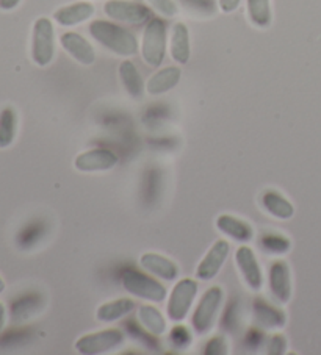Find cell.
Masks as SVG:
<instances>
[{"label": "cell", "instance_id": "6da1fadb", "mask_svg": "<svg viewBox=\"0 0 321 355\" xmlns=\"http://www.w3.org/2000/svg\"><path fill=\"white\" fill-rule=\"evenodd\" d=\"M88 32L92 40L118 57H133L140 51L137 36L116 22L96 19L90 24Z\"/></svg>", "mask_w": 321, "mask_h": 355}, {"label": "cell", "instance_id": "7a4b0ae2", "mask_svg": "<svg viewBox=\"0 0 321 355\" xmlns=\"http://www.w3.org/2000/svg\"><path fill=\"white\" fill-rule=\"evenodd\" d=\"M121 282L129 295L143 299V301L160 304L168 297L166 286L156 279V275L152 277V274H147L146 271L141 272L137 269H127L122 272Z\"/></svg>", "mask_w": 321, "mask_h": 355}, {"label": "cell", "instance_id": "3957f363", "mask_svg": "<svg viewBox=\"0 0 321 355\" xmlns=\"http://www.w3.org/2000/svg\"><path fill=\"white\" fill-rule=\"evenodd\" d=\"M166 42H168V36H166V24L158 19V17H152L147 21L143 38H141V58L149 67H160L165 61L166 55Z\"/></svg>", "mask_w": 321, "mask_h": 355}, {"label": "cell", "instance_id": "277c9868", "mask_svg": "<svg viewBox=\"0 0 321 355\" xmlns=\"http://www.w3.org/2000/svg\"><path fill=\"white\" fill-rule=\"evenodd\" d=\"M223 301L224 291L221 286H210L206 290L191 315V329L196 335H207L212 330Z\"/></svg>", "mask_w": 321, "mask_h": 355}, {"label": "cell", "instance_id": "5b68a950", "mask_svg": "<svg viewBox=\"0 0 321 355\" xmlns=\"http://www.w3.org/2000/svg\"><path fill=\"white\" fill-rule=\"evenodd\" d=\"M199 285L195 279H181L166 297V316L171 322H183L196 301Z\"/></svg>", "mask_w": 321, "mask_h": 355}, {"label": "cell", "instance_id": "8992f818", "mask_svg": "<svg viewBox=\"0 0 321 355\" xmlns=\"http://www.w3.org/2000/svg\"><path fill=\"white\" fill-rule=\"evenodd\" d=\"M32 60L36 66L46 67L55 58V27L49 17H38L32 28Z\"/></svg>", "mask_w": 321, "mask_h": 355}, {"label": "cell", "instance_id": "52a82bcc", "mask_svg": "<svg viewBox=\"0 0 321 355\" xmlns=\"http://www.w3.org/2000/svg\"><path fill=\"white\" fill-rule=\"evenodd\" d=\"M126 341V335L121 329H104L99 332L86 334L76 341V351L82 355H101L116 351Z\"/></svg>", "mask_w": 321, "mask_h": 355}, {"label": "cell", "instance_id": "ba28073f", "mask_svg": "<svg viewBox=\"0 0 321 355\" xmlns=\"http://www.w3.org/2000/svg\"><path fill=\"white\" fill-rule=\"evenodd\" d=\"M104 13L115 22L141 26L151 19V10L143 3L131 0H107L104 5Z\"/></svg>", "mask_w": 321, "mask_h": 355}, {"label": "cell", "instance_id": "9c48e42d", "mask_svg": "<svg viewBox=\"0 0 321 355\" xmlns=\"http://www.w3.org/2000/svg\"><path fill=\"white\" fill-rule=\"evenodd\" d=\"M236 265L240 271V275L251 291H261L263 288V271L261 263H258L254 249L248 244H242L236 252Z\"/></svg>", "mask_w": 321, "mask_h": 355}, {"label": "cell", "instance_id": "30bf717a", "mask_svg": "<svg viewBox=\"0 0 321 355\" xmlns=\"http://www.w3.org/2000/svg\"><path fill=\"white\" fill-rule=\"evenodd\" d=\"M231 252V244L224 238H220V240L212 244V248L207 250V254L204 255V259L199 261V265L196 268V279L202 282H210L213 280L220 274L221 269H223L224 263L229 257Z\"/></svg>", "mask_w": 321, "mask_h": 355}, {"label": "cell", "instance_id": "8fae6325", "mask_svg": "<svg viewBox=\"0 0 321 355\" xmlns=\"http://www.w3.org/2000/svg\"><path fill=\"white\" fill-rule=\"evenodd\" d=\"M268 288L270 295L277 304H288L293 295L292 272L287 261L276 260L270 265L268 271Z\"/></svg>", "mask_w": 321, "mask_h": 355}, {"label": "cell", "instance_id": "7c38bea8", "mask_svg": "<svg viewBox=\"0 0 321 355\" xmlns=\"http://www.w3.org/2000/svg\"><path fill=\"white\" fill-rule=\"evenodd\" d=\"M118 164V157L108 149H90L79 154L74 160V166L80 173H107Z\"/></svg>", "mask_w": 321, "mask_h": 355}, {"label": "cell", "instance_id": "4fadbf2b", "mask_svg": "<svg viewBox=\"0 0 321 355\" xmlns=\"http://www.w3.org/2000/svg\"><path fill=\"white\" fill-rule=\"evenodd\" d=\"M252 321L263 330H281L287 326V315L274 304L265 301L263 297H256L252 301Z\"/></svg>", "mask_w": 321, "mask_h": 355}, {"label": "cell", "instance_id": "5bb4252c", "mask_svg": "<svg viewBox=\"0 0 321 355\" xmlns=\"http://www.w3.org/2000/svg\"><path fill=\"white\" fill-rule=\"evenodd\" d=\"M215 227H217L220 234H223L229 240L240 244H248L254 240V229H252V225L248 221H245V219L227 215V213H223V215L217 218Z\"/></svg>", "mask_w": 321, "mask_h": 355}, {"label": "cell", "instance_id": "9a60e30c", "mask_svg": "<svg viewBox=\"0 0 321 355\" xmlns=\"http://www.w3.org/2000/svg\"><path fill=\"white\" fill-rule=\"evenodd\" d=\"M61 47L72 60L83 66H91L96 61V51L91 42L77 32H66L60 38Z\"/></svg>", "mask_w": 321, "mask_h": 355}, {"label": "cell", "instance_id": "2e32d148", "mask_svg": "<svg viewBox=\"0 0 321 355\" xmlns=\"http://www.w3.org/2000/svg\"><path fill=\"white\" fill-rule=\"evenodd\" d=\"M140 266L143 271L156 275L165 282H174L181 271L174 261L158 252H145L140 257Z\"/></svg>", "mask_w": 321, "mask_h": 355}, {"label": "cell", "instance_id": "e0dca14e", "mask_svg": "<svg viewBox=\"0 0 321 355\" xmlns=\"http://www.w3.org/2000/svg\"><path fill=\"white\" fill-rule=\"evenodd\" d=\"M96 13V7L88 0H83V2H76L71 5H66V7H61L54 13V21L61 27H76L90 21Z\"/></svg>", "mask_w": 321, "mask_h": 355}, {"label": "cell", "instance_id": "ac0fdd59", "mask_svg": "<svg viewBox=\"0 0 321 355\" xmlns=\"http://www.w3.org/2000/svg\"><path fill=\"white\" fill-rule=\"evenodd\" d=\"M258 202H261V207L265 213L279 219V221H288L295 216V205L277 189H265L261 198H258Z\"/></svg>", "mask_w": 321, "mask_h": 355}, {"label": "cell", "instance_id": "d6986e66", "mask_svg": "<svg viewBox=\"0 0 321 355\" xmlns=\"http://www.w3.org/2000/svg\"><path fill=\"white\" fill-rule=\"evenodd\" d=\"M182 78V69L179 66H166L158 69L146 82V93L149 96H162L174 89Z\"/></svg>", "mask_w": 321, "mask_h": 355}, {"label": "cell", "instance_id": "ffe728a7", "mask_svg": "<svg viewBox=\"0 0 321 355\" xmlns=\"http://www.w3.org/2000/svg\"><path fill=\"white\" fill-rule=\"evenodd\" d=\"M170 53L171 58L179 64H187L191 57L190 44V30L183 22H177L172 26L171 40H170Z\"/></svg>", "mask_w": 321, "mask_h": 355}, {"label": "cell", "instance_id": "44dd1931", "mask_svg": "<svg viewBox=\"0 0 321 355\" xmlns=\"http://www.w3.org/2000/svg\"><path fill=\"white\" fill-rule=\"evenodd\" d=\"M135 307H137V304L131 297L115 299V301H108L99 305V309L96 310V320L104 324L116 322L127 315H131Z\"/></svg>", "mask_w": 321, "mask_h": 355}, {"label": "cell", "instance_id": "7402d4cb", "mask_svg": "<svg viewBox=\"0 0 321 355\" xmlns=\"http://www.w3.org/2000/svg\"><path fill=\"white\" fill-rule=\"evenodd\" d=\"M120 78L127 94L132 97V99H141L146 93V83L141 77L138 67L133 64V61L124 60L120 64Z\"/></svg>", "mask_w": 321, "mask_h": 355}, {"label": "cell", "instance_id": "603a6c76", "mask_svg": "<svg viewBox=\"0 0 321 355\" xmlns=\"http://www.w3.org/2000/svg\"><path fill=\"white\" fill-rule=\"evenodd\" d=\"M137 316H138L140 326L152 336H162L166 334V330H168L166 318L162 315V311H160L156 305H151V304L141 305L138 309Z\"/></svg>", "mask_w": 321, "mask_h": 355}, {"label": "cell", "instance_id": "cb8c5ba5", "mask_svg": "<svg viewBox=\"0 0 321 355\" xmlns=\"http://www.w3.org/2000/svg\"><path fill=\"white\" fill-rule=\"evenodd\" d=\"M248 17L251 24L257 28H268L273 22L271 0H246Z\"/></svg>", "mask_w": 321, "mask_h": 355}, {"label": "cell", "instance_id": "d4e9b609", "mask_svg": "<svg viewBox=\"0 0 321 355\" xmlns=\"http://www.w3.org/2000/svg\"><path fill=\"white\" fill-rule=\"evenodd\" d=\"M17 133V113L13 107H5L0 112V149H7L15 143Z\"/></svg>", "mask_w": 321, "mask_h": 355}, {"label": "cell", "instance_id": "484cf974", "mask_svg": "<svg viewBox=\"0 0 321 355\" xmlns=\"http://www.w3.org/2000/svg\"><path fill=\"white\" fill-rule=\"evenodd\" d=\"M40 309V297L33 295H26L16 297L11 302V318L15 321L27 320L30 315H33Z\"/></svg>", "mask_w": 321, "mask_h": 355}, {"label": "cell", "instance_id": "4316f807", "mask_svg": "<svg viewBox=\"0 0 321 355\" xmlns=\"http://www.w3.org/2000/svg\"><path fill=\"white\" fill-rule=\"evenodd\" d=\"M261 248L270 255H286L292 250V241L282 234H265L261 238Z\"/></svg>", "mask_w": 321, "mask_h": 355}, {"label": "cell", "instance_id": "83f0119b", "mask_svg": "<svg viewBox=\"0 0 321 355\" xmlns=\"http://www.w3.org/2000/svg\"><path fill=\"white\" fill-rule=\"evenodd\" d=\"M182 7L195 17H208L217 11L215 0H179Z\"/></svg>", "mask_w": 321, "mask_h": 355}, {"label": "cell", "instance_id": "f1b7e54d", "mask_svg": "<svg viewBox=\"0 0 321 355\" xmlns=\"http://www.w3.org/2000/svg\"><path fill=\"white\" fill-rule=\"evenodd\" d=\"M42 234H44V229H42L41 223L32 221L19 232V235H17V244H19L21 249L32 248L35 243H38Z\"/></svg>", "mask_w": 321, "mask_h": 355}, {"label": "cell", "instance_id": "f546056e", "mask_svg": "<svg viewBox=\"0 0 321 355\" xmlns=\"http://www.w3.org/2000/svg\"><path fill=\"white\" fill-rule=\"evenodd\" d=\"M170 345L176 349H188L193 343V334L188 327H185L182 322H177L174 327L170 330L168 335Z\"/></svg>", "mask_w": 321, "mask_h": 355}, {"label": "cell", "instance_id": "4dcf8cb0", "mask_svg": "<svg viewBox=\"0 0 321 355\" xmlns=\"http://www.w3.org/2000/svg\"><path fill=\"white\" fill-rule=\"evenodd\" d=\"M229 352V345L223 335L212 336L204 346V354L206 355H226Z\"/></svg>", "mask_w": 321, "mask_h": 355}, {"label": "cell", "instance_id": "1f68e13d", "mask_svg": "<svg viewBox=\"0 0 321 355\" xmlns=\"http://www.w3.org/2000/svg\"><path fill=\"white\" fill-rule=\"evenodd\" d=\"M146 2L151 5L152 10L165 17H174L179 15V5L174 0H146Z\"/></svg>", "mask_w": 321, "mask_h": 355}, {"label": "cell", "instance_id": "d6a6232c", "mask_svg": "<svg viewBox=\"0 0 321 355\" xmlns=\"http://www.w3.org/2000/svg\"><path fill=\"white\" fill-rule=\"evenodd\" d=\"M288 343L287 338L282 334L271 335L267 341V352L270 355H282L287 352Z\"/></svg>", "mask_w": 321, "mask_h": 355}, {"label": "cell", "instance_id": "836d02e7", "mask_svg": "<svg viewBox=\"0 0 321 355\" xmlns=\"http://www.w3.org/2000/svg\"><path fill=\"white\" fill-rule=\"evenodd\" d=\"M263 343V332L261 330V327L251 329L248 334H246V345L251 347H256Z\"/></svg>", "mask_w": 321, "mask_h": 355}, {"label": "cell", "instance_id": "e575fe53", "mask_svg": "<svg viewBox=\"0 0 321 355\" xmlns=\"http://www.w3.org/2000/svg\"><path fill=\"white\" fill-rule=\"evenodd\" d=\"M242 3V0H218V8L223 11V13L229 15L233 13Z\"/></svg>", "mask_w": 321, "mask_h": 355}, {"label": "cell", "instance_id": "d590c367", "mask_svg": "<svg viewBox=\"0 0 321 355\" xmlns=\"http://www.w3.org/2000/svg\"><path fill=\"white\" fill-rule=\"evenodd\" d=\"M22 0H0V10L2 11H13L19 7Z\"/></svg>", "mask_w": 321, "mask_h": 355}, {"label": "cell", "instance_id": "8d00e7d4", "mask_svg": "<svg viewBox=\"0 0 321 355\" xmlns=\"http://www.w3.org/2000/svg\"><path fill=\"white\" fill-rule=\"evenodd\" d=\"M5 320H7V310H5V305L0 302V330L5 326Z\"/></svg>", "mask_w": 321, "mask_h": 355}, {"label": "cell", "instance_id": "74e56055", "mask_svg": "<svg viewBox=\"0 0 321 355\" xmlns=\"http://www.w3.org/2000/svg\"><path fill=\"white\" fill-rule=\"evenodd\" d=\"M3 291H5V282L2 277H0V295H2Z\"/></svg>", "mask_w": 321, "mask_h": 355}]
</instances>
